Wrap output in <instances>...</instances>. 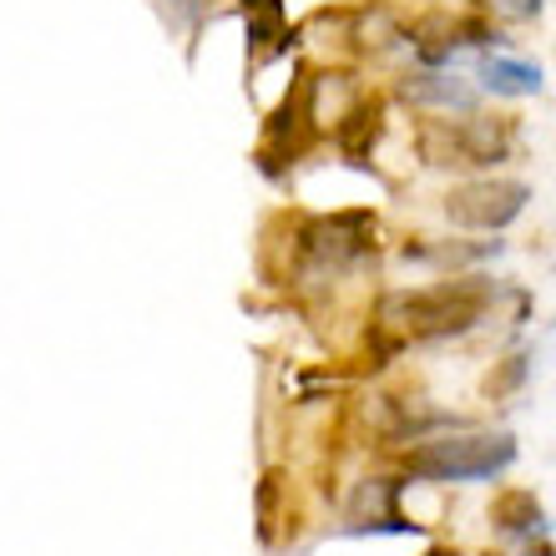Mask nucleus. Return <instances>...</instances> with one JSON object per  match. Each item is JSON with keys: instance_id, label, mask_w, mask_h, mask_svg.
Masks as SVG:
<instances>
[{"instance_id": "12", "label": "nucleus", "mask_w": 556, "mask_h": 556, "mask_svg": "<svg viewBox=\"0 0 556 556\" xmlns=\"http://www.w3.org/2000/svg\"><path fill=\"white\" fill-rule=\"evenodd\" d=\"M405 485H410V476H369V481H359L350 496V521L400 511V491H405Z\"/></svg>"}, {"instance_id": "15", "label": "nucleus", "mask_w": 556, "mask_h": 556, "mask_svg": "<svg viewBox=\"0 0 556 556\" xmlns=\"http://www.w3.org/2000/svg\"><path fill=\"white\" fill-rule=\"evenodd\" d=\"M485 21H501V26H521V21H536L546 11V0H476Z\"/></svg>"}, {"instance_id": "2", "label": "nucleus", "mask_w": 556, "mask_h": 556, "mask_svg": "<svg viewBox=\"0 0 556 556\" xmlns=\"http://www.w3.org/2000/svg\"><path fill=\"white\" fill-rule=\"evenodd\" d=\"M516 435L506 430H460V435H440L420 440L400 455V466L410 481L425 485H476V481H496L516 466Z\"/></svg>"}, {"instance_id": "6", "label": "nucleus", "mask_w": 556, "mask_h": 556, "mask_svg": "<svg viewBox=\"0 0 556 556\" xmlns=\"http://www.w3.org/2000/svg\"><path fill=\"white\" fill-rule=\"evenodd\" d=\"M400 102L420 106V112H476V102H481V87H470L466 76L455 72H405L400 76Z\"/></svg>"}, {"instance_id": "13", "label": "nucleus", "mask_w": 556, "mask_h": 556, "mask_svg": "<svg viewBox=\"0 0 556 556\" xmlns=\"http://www.w3.org/2000/svg\"><path fill=\"white\" fill-rule=\"evenodd\" d=\"M339 536H425V527L410 521L405 511H390V516H369V521H344Z\"/></svg>"}, {"instance_id": "14", "label": "nucleus", "mask_w": 556, "mask_h": 556, "mask_svg": "<svg viewBox=\"0 0 556 556\" xmlns=\"http://www.w3.org/2000/svg\"><path fill=\"white\" fill-rule=\"evenodd\" d=\"M527 375H531V354H506L496 375H485V400H511V395H521Z\"/></svg>"}, {"instance_id": "7", "label": "nucleus", "mask_w": 556, "mask_h": 556, "mask_svg": "<svg viewBox=\"0 0 556 556\" xmlns=\"http://www.w3.org/2000/svg\"><path fill=\"white\" fill-rule=\"evenodd\" d=\"M476 87L491 91V97L516 102V97H536V91L546 87V76H542V66L527 61V56H511V51H481V56H476Z\"/></svg>"}, {"instance_id": "5", "label": "nucleus", "mask_w": 556, "mask_h": 556, "mask_svg": "<svg viewBox=\"0 0 556 556\" xmlns=\"http://www.w3.org/2000/svg\"><path fill=\"white\" fill-rule=\"evenodd\" d=\"M531 203V188L527 182H516V177H470L460 188L445 192V203L440 213L455 223V228H466V233H506Z\"/></svg>"}, {"instance_id": "16", "label": "nucleus", "mask_w": 556, "mask_h": 556, "mask_svg": "<svg viewBox=\"0 0 556 556\" xmlns=\"http://www.w3.org/2000/svg\"><path fill=\"white\" fill-rule=\"evenodd\" d=\"M157 5L177 30H198L207 15H213V0H157Z\"/></svg>"}, {"instance_id": "11", "label": "nucleus", "mask_w": 556, "mask_h": 556, "mask_svg": "<svg viewBox=\"0 0 556 556\" xmlns=\"http://www.w3.org/2000/svg\"><path fill=\"white\" fill-rule=\"evenodd\" d=\"M405 264H430V268H460V264H481V258H496L501 243H420V238H410L405 243Z\"/></svg>"}, {"instance_id": "3", "label": "nucleus", "mask_w": 556, "mask_h": 556, "mask_svg": "<svg viewBox=\"0 0 556 556\" xmlns=\"http://www.w3.org/2000/svg\"><path fill=\"white\" fill-rule=\"evenodd\" d=\"M415 147L430 167H455V173H491L516 157V127L506 117H430L420 122Z\"/></svg>"}, {"instance_id": "9", "label": "nucleus", "mask_w": 556, "mask_h": 556, "mask_svg": "<svg viewBox=\"0 0 556 556\" xmlns=\"http://www.w3.org/2000/svg\"><path fill=\"white\" fill-rule=\"evenodd\" d=\"M243 5V21H249V46L253 61H274L293 46L289 15H283V0H238Z\"/></svg>"}, {"instance_id": "1", "label": "nucleus", "mask_w": 556, "mask_h": 556, "mask_svg": "<svg viewBox=\"0 0 556 556\" xmlns=\"http://www.w3.org/2000/svg\"><path fill=\"white\" fill-rule=\"evenodd\" d=\"M501 283L491 274H451L425 289H400L380 304V324L395 329V344H445L481 329L496 308Z\"/></svg>"}, {"instance_id": "8", "label": "nucleus", "mask_w": 556, "mask_h": 556, "mask_svg": "<svg viewBox=\"0 0 556 556\" xmlns=\"http://www.w3.org/2000/svg\"><path fill=\"white\" fill-rule=\"evenodd\" d=\"M491 531L506 542H536V536H546V506L527 485H511L491 501Z\"/></svg>"}, {"instance_id": "4", "label": "nucleus", "mask_w": 556, "mask_h": 556, "mask_svg": "<svg viewBox=\"0 0 556 556\" xmlns=\"http://www.w3.org/2000/svg\"><path fill=\"white\" fill-rule=\"evenodd\" d=\"M299 274L304 278H339L359 268L375 253V218L369 213H334V218H304L299 238Z\"/></svg>"}, {"instance_id": "10", "label": "nucleus", "mask_w": 556, "mask_h": 556, "mask_svg": "<svg viewBox=\"0 0 556 556\" xmlns=\"http://www.w3.org/2000/svg\"><path fill=\"white\" fill-rule=\"evenodd\" d=\"M380 132H384V97H369V102H354L350 112L339 117L334 142L350 162H365L369 147L380 142Z\"/></svg>"}, {"instance_id": "17", "label": "nucleus", "mask_w": 556, "mask_h": 556, "mask_svg": "<svg viewBox=\"0 0 556 556\" xmlns=\"http://www.w3.org/2000/svg\"><path fill=\"white\" fill-rule=\"evenodd\" d=\"M430 556H445V552H440V546H435V552H430Z\"/></svg>"}]
</instances>
